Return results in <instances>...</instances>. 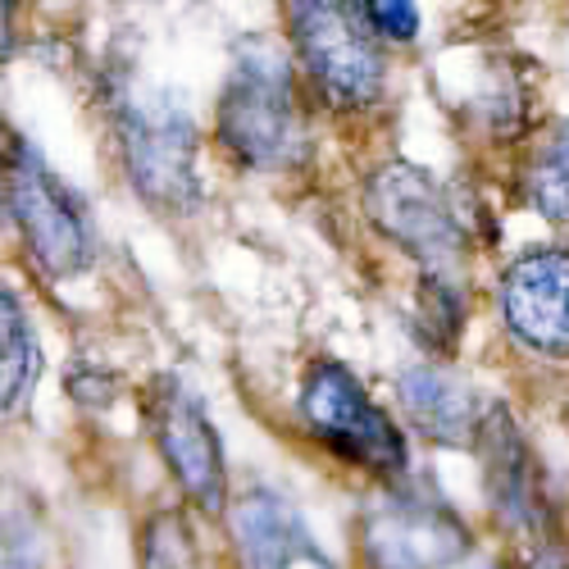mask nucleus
<instances>
[{"label": "nucleus", "mask_w": 569, "mask_h": 569, "mask_svg": "<svg viewBox=\"0 0 569 569\" xmlns=\"http://www.w3.org/2000/svg\"><path fill=\"white\" fill-rule=\"evenodd\" d=\"M0 323H6V351H0V378H6V410H19V401L32 392L37 369H41V347H37V328L23 315L19 297L6 288L0 297Z\"/></svg>", "instance_id": "obj_14"}, {"label": "nucleus", "mask_w": 569, "mask_h": 569, "mask_svg": "<svg viewBox=\"0 0 569 569\" xmlns=\"http://www.w3.org/2000/svg\"><path fill=\"white\" fill-rule=\"evenodd\" d=\"M6 210L46 278H73L97 260V232L82 201L14 128H6Z\"/></svg>", "instance_id": "obj_3"}, {"label": "nucleus", "mask_w": 569, "mask_h": 569, "mask_svg": "<svg viewBox=\"0 0 569 569\" xmlns=\"http://www.w3.org/2000/svg\"><path fill=\"white\" fill-rule=\"evenodd\" d=\"M365 19L378 37H392V41H406L419 32V10L406 6V0H365Z\"/></svg>", "instance_id": "obj_17"}, {"label": "nucleus", "mask_w": 569, "mask_h": 569, "mask_svg": "<svg viewBox=\"0 0 569 569\" xmlns=\"http://www.w3.org/2000/svg\"><path fill=\"white\" fill-rule=\"evenodd\" d=\"M110 114L114 137L123 151L128 182L141 192V201L187 214L201 206V173H197V123L169 91L137 87L132 78H119L110 87Z\"/></svg>", "instance_id": "obj_1"}, {"label": "nucleus", "mask_w": 569, "mask_h": 569, "mask_svg": "<svg viewBox=\"0 0 569 569\" xmlns=\"http://www.w3.org/2000/svg\"><path fill=\"white\" fill-rule=\"evenodd\" d=\"M365 210L378 232L392 237L419 264H429V273H451V260L465 247V223L433 173L406 160L378 164L365 182Z\"/></svg>", "instance_id": "obj_7"}, {"label": "nucleus", "mask_w": 569, "mask_h": 569, "mask_svg": "<svg viewBox=\"0 0 569 569\" xmlns=\"http://www.w3.org/2000/svg\"><path fill=\"white\" fill-rule=\"evenodd\" d=\"M501 315L538 356H569V251L542 247L519 256L501 282Z\"/></svg>", "instance_id": "obj_9"}, {"label": "nucleus", "mask_w": 569, "mask_h": 569, "mask_svg": "<svg viewBox=\"0 0 569 569\" xmlns=\"http://www.w3.org/2000/svg\"><path fill=\"white\" fill-rule=\"evenodd\" d=\"M301 419L306 429L351 465L373 473H406V438L397 423L373 406L365 383L338 360H315L301 383Z\"/></svg>", "instance_id": "obj_5"}, {"label": "nucleus", "mask_w": 569, "mask_h": 569, "mask_svg": "<svg viewBox=\"0 0 569 569\" xmlns=\"http://www.w3.org/2000/svg\"><path fill=\"white\" fill-rule=\"evenodd\" d=\"M525 197L542 219H551V223L569 219V119L556 123L542 137V147L533 151V160L525 169Z\"/></svg>", "instance_id": "obj_13"}, {"label": "nucleus", "mask_w": 569, "mask_h": 569, "mask_svg": "<svg viewBox=\"0 0 569 569\" xmlns=\"http://www.w3.org/2000/svg\"><path fill=\"white\" fill-rule=\"evenodd\" d=\"M147 569H197V542L173 510L160 515L147 533Z\"/></svg>", "instance_id": "obj_16"}, {"label": "nucleus", "mask_w": 569, "mask_h": 569, "mask_svg": "<svg viewBox=\"0 0 569 569\" xmlns=\"http://www.w3.org/2000/svg\"><path fill=\"white\" fill-rule=\"evenodd\" d=\"M214 132L247 169H282L306 156L292 64L269 41H247L219 91Z\"/></svg>", "instance_id": "obj_2"}, {"label": "nucleus", "mask_w": 569, "mask_h": 569, "mask_svg": "<svg viewBox=\"0 0 569 569\" xmlns=\"http://www.w3.org/2000/svg\"><path fill=\"white\" fill-rule=\"evenodd\" d=\"M479 451H483L492 510L506 519L510 529H519V533L547 529L551 515H547V497H542V479H538V460H533L525 433L515 429V419L501 406L488 410Z\"/></svg>", "instance_id": "obj_11"}, {"label": "nucleus", "mask_w": 569, "mask_h": 569, "mask_svg": "<svg viewBox=\"0 0 569 569\" xmlns=\"http://www.w3.org/2000/svg\"><path fill=\"white\" fill-rule=\"evenodd\" d=\"M397 397L423 438H433L442 447H479L488 410L479 406V397L469 392V383L460 373L419 360V365L401 369Z\"/></svg>", "instance_id": "obj_12"}, {"label": "nucleus", "mask_w": 569, "mask_h": 569, "mask_svg": "<svg viewBox=\"0 0 569 569\" xmlns=\"http://www.w3.org/2000/svg\"><path fill=\"white\" fill-rule=\"evenodd\" d=\"M473 556L469 525L433 492H388L360 525L365 569H465Z\"/></svg>", "instance_id": "obj_6"}, {"label": "nucleus", "mask_w": 569, "mask_h": 569, "mask_svg": "<svg viewBox=\"0 0 569 569\" xmlns=\"http://www.w3.org/2000/svg\"><path fill=\"white\" fill-rule=\"evenodd\" d=\"M228 529L237 556H242V569H333V560L315 547L301 510L269 488H256L242 501H232Z\"/></svg>", "instance_id": "obj_10"}, {"label": "nucleus", "mask_w": 569, "mask_h": 569, "mask_svg": "<svg viewBox=\"0 0 569 569\" xmlns=\"http://www.w3.org/2000/svg\"><path fill=\"white\" fill-rule=\"evenodd\" d=\"M465 569H506V565H501V560H492V556H483V551H479V556H473V560H469V565H465Z\"/></svg>", "instance_id": "obj_18"}, {"label": "nucleus", "mask_w": 569, "mask_h": 569, "mask_svg": "<svg viewBox=\"0 0 569 569\" xmlns=\"http://www.w3.org/2000/svg\"><path fill=\"white\" fill-rule=\"evenodd\" d=\"M419 315H423V328H429L442 347H451L456 328L465 323V297L451 282V273H423V282H419Z\"/></svg>", "instance_id": "obj_15"}, {"label": "nucleus", "mask_w": 569, "mask_h": 569, "mask_svg": "<svg viewBox=\"0 0 569 569\" xmlns=\"http://www.w3.org/2000/svg\"><path fill=\"white\" fill-rule=\"evenodd\" d=\"M292 14V46L319 87L328 106L360 110L373 106L383 91L388 64H383V41L369 28L360 6H333V0H297L288 6Z\"/></svg>", "instance_id": "obj_4"}, {"label": "nucleus", "mask_w": 569, "mask_h": 569, "mask_svg": "<svg viewBox=\"0 0 569 569\" xmlns=\"http://www.w3.org/2000/svg\"><path fill=\"white\" fill-rule=\"evenodd\" d=\"M151 423L164 465L173 469L178 488L187 492L197 510L223 515L228 510V469H223V447L206 415V406L187 392L178 378H160L151 397Z\"/></svg>", "instance_id": "obj_8"}]
</instances>
